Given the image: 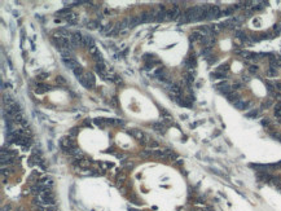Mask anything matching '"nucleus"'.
Here are the masks:
<instances>
[{"label":"nucleus","instance_id":"nucleus-47","mask_svg":"<svg viewBox=\"0 0 281 211\" xmlns=\"http://www.w3.org/2000/svg\"><path fill=\"white\" fill-rule=\"evenodd\" d=\"M269 124H271V120L268 119V118H263V119H262V126H264V127H268Z\"/></svg>","mask_w":281,"mask_h":211},{"label":"nucleus","instance_id":"nucleus-7","mask_svg":"<svg viewBox=\"0 0 281 211\" xmlns=\"http://www.w3.org/2000/svg\"><path fill=\"white\" fill-rule=\"evenodd\" d=\"M170 95H171V97H174L175 101L177 99H180V96H181V88H180L179 84H172L171 88H170Z\"/></svg>","mask_w":281,"mask_h":211},{"label":"nucleus","instance_id":"nucleus-51","mask_svg":"<svg viewBox=\"0 0 281 211\" xmlns=\"http://www.w3.org/2000/svg\"><path fill=\"white\" fill-rule=\"evenodd\" d=\"M149 146H152V148H158V143H156V141H149Z\"/></svg>","mask_w":281,"mask_h":211},{"label":"nucleus","instance_id":"nucleus-27","mask_svg":"<svg viewBox=\"0 0 281 211\" xmlns=\"http://www.w3.org/2000/svg\"><path fill=\"white\" fill-rule=\"evenodd\" d=\"M225 97H227V99H228V101H231V102H236L237 100H240V99H238V95H237V93H234L233 91H232L231 93H228V95H227Z\"/></svg>","mask_w":281,"mask_h":211},{"label":"nucleus","instance_id":"nucleus-30","mask_svg":"<svg viewBox=\"0 0 281 211\" xmlns=\"http://www.w3.org/2000/svg\"><path fill=\"white\" fill-rule=\"evenodd\" d=\"M258 114H259V110L253 109V110H250V112H247L245 115H246V118H255V117H258Z\"/></svg>","mask_w":281,"mask_h":211},{"label":"nucleus","instance_id":"nucleus-9","mask_svg":"<svg viewBox=\"0 0 281 211\" xmlns=\"http://www.w3.org/2000/svg\"><path fill=\"white\" fill-rule=\"evenodd\" d=\"M61 146H62V149H71V148H75V143H74V140H71V137L69 136V137H62L60 141Z\"/></svg>","mask_w":281,"mask_h":211},{"label":"nucleus","instance_id":"nucleus-23","mask_svg":"<svg viewBox=\"0 0 281 211\" xmlns=\"http://www.w3.org/2000/svg\"><path fill=\"white\" fill-rule=\"evenodd\" d=\"M202 38H203V35L197 30V31L192 32V35H190V42H192V40H193V42H194V40H196V42H201Z\"/></svg>","mask_w":281,"mask_h":211},{"label":"nucleus","instance_id":"nucleus-17","mask_svg":"<svg viewBox=\"0 0 281 211\" xmlns=\"http://www.w3.org/2000/svg\"><path fill=\"white\" fill-rule=\"evenodd\" d=\"M183 80H184V83L187 84V86H190V84L194 82V74L193 73H188L184 75V78H183Z\"/></svg>","mask_w":281,"mask_h":211},{"label":"nucleus","instance_id":"nucleus-16","mask_svg":"<svg viewBox=\"0 0 281 211\" xmlns=\"http://www.w3.org/2000/svg\"><path fill=\"white\" fill-rule=\"evenodd\" d=\"M152 127H153V130L157 131V132H165V130H166V126H165L162 122H154L153 124H152Z\"/></svg>","mask_w":281,"mask_h":211},{"label":"nucleus","instance_id":"nucleus-53","mask_svg":"<svg viewBox=\"0 0 281 211\" xmlns=\"http://www.w3.org/2000/svg\"><path fill=\"white\" fill-rule=\"evenodd\" d=\"M83 124H84V126H87V127H91V120H89V119H86V120L83 122Z\"/></svg>","mask_w":281,"mask_h":211},{"label":"nucleus","instance_id":"nucleus-18","mask_svg":"<svg viewBox=\"0 0 281 211\" xmlns=\"http://www.w3.org/2000/svg\"><path fill=\"white\" fill-rule=\"evenodd\" d=\"M48 89H52V87L45 86V84H39V86L37 87V89H35V93L42 95V93H44V92H47Z\"/></svg>","mask_w":281,"mask_h":211},{"label":"nucleus","instance_id":"nucleus-43","mask_svg":"<svg viewBox=\"0 0 281 211\" xmlns=\"http://www.w3.org/2000/svg\"><path fill=\"white\" fill-rule=\"evenodd\" d=\"M206 60H207L209 65H213L214 62H216V61H218V57H215V56H210V57H207Z\"/></svg>","mask_w":281,"mask_h":211},{"label":"nucleus","instance_id":"nucleus-35","mask_svg":"<svg viewBox=\"0 0 281 211\" xmlns=\"http://www.w3.org/2000/svg\"><path fill=\"white\" fill-rule=\"evenodd\" d=\"M56 82H57V84H61V86H65V84H66V79L64 78L62 75L56 76Z\"/></svg>","mask_w":281,"mask_h":211},{"label":"nucleus","instance_id":"nucleus-24","mask_svg":"<svg viewBox=\"0 0 281 211\" xmlns=\"http://www.w3.org/2000/svg\"><path fill=\"white\" fill-rule=\"evenodd\" d=\"M92 163V161L91 159H87V158H83V159H81V161L78 162V164H79V167H82V168H87V167H89V164Z\"/></svg>","mask_w":281,"mask_h":211},{"label":"nucleus","instance_id":"nucleus-39","mask_svg":"<svg viewBox=\"0 0 281 211\" xmlns=\"http://www.w3.org/2000/svg\"><path fill=\"white\" fill-rule=\"evenodd\" d=\"M247 70H249V73H250V74H257V73H258V70H259V68H258L257 65H250Z\"/></svg>","mask_w":281,"mask_h":211},{"label":"nucleus","instance_id":"nucleus-41","mask_svg":"<svg viewBox=\"0 0 281 211\" xmlns=\"http://www.w3.org/2000/svg\"><path fill=\"white\" fill-rule=\"evenodd\" d=\"M267 75L268 76H276V75H277V70H276V69H272V68H268Z\"/></svg>","mask_w":281,"mask_h":211},{"label":"nucleus","instance_id":"nucleus-49","mask_svg":"<svg viewBox=\"0 0 281 211\" xmlns=\"http://www.w3.org/2000/svg\"><path fill=\"white\" fill-rule=\"evenodd\" d=\"M241 87H242L241 83H234L233 87H232V89H241Z\"/></svg>","mask_w":281,"mask_h":211},{"label":"nucleus","instance_id":"nucleus-4","mask_svg":"<svg viewBox=\"0 0 281 211\" xmlns=\"http://www.w3.org/2000/svg\"><path fill=\"white\" fill-rule=\"evenodd\" d=\"M181 12L177 7H174L171 11H167V20H172V21H177L181 18Z\"/></svg>","mask_w":281,"mask_h":211},{"label":"nucleus","instance_id":"nucleus-11","mask_svg":"<svg viewBox=\"0 0 281 211\" xmlns=\"http://www.w3.org/2000/svg\"><path fill=\"white\" fill-rule=\"evenodd\" d=\"M128 135L133 136L139 141H143L145 139V135H144V132L141 130H131V131H128Z\"/></svg>","mask_w":281,"mask_h":211},{"label":"nucleus","instance_id":"nucleus-40","mask_svg":"<svg viewBox=\"0 0 281 211\" xmlns=\"http://www.w3.org/2000/svg\"><path fill=\"white\" fill-rule=\"evenodd\" d=\"M110 80L114 82L115 84H122V83H123V79L121 78V76H118V75H114L112 79H110Z\"/></svg>","mask_w":281,"mask_h":211},{"label":"nucleus","instance_id":"nucleus-52","mask_svg":"<svg viewBox=\"0 0 281 211\" xmlns=\"http://www.w3.org/2000/svg\"><path fill=\"white\" fill-rule=\"evenodd\" d=\"M275 87H276V89L281 91V80H280V82H276V83H275Z\"/></svg>","mask_w":281,"mask_h":211},{"label":"nucleus","instance_id":"nucleus-29","mask_svg":"<svg viewBox=\"0 0 281 211\" xmlns=\"http://www.w3.org/2000/svg\"><path fill=\"white\" fill-rule=\"evenodd\" d=\"M93 122H95V124L101 127V128H104L105 124H106V120H105L104 118H96V119H93Z\"/></svg>","mask_w":281,"mask_h":211},{"label":"nucleus","instance_id":"nucleus-48","mask_svg":"<svg viewBox=\"0 0 281 211\" xmlns=\"http://www.w3.org/2000/svg\"><path fill=\"white\" fill-rule=\"evenodd\" d=\"M271 104H272V100H267V101H264L262 104V108H268L271 106Z\"/></svg>","mask_w":281,"mask_h":211},{"label":"nucleus","instance_id":"nucleus-34","mask_svg":"<svg viewBox=\"0 0 281 211\" xmlns=\"http://www.w3.org/2000/svg\"><path fill=\"white\" fill-rule=\"evenodd\" d=\"M24 119H25V118H24V115H22V113H20V114H17L16 117L13 118V122L14 123H22V122H24Z\"/></svg>","mask_w":281,"mask_h":211},{"label":"nucleus","instance_id":"nucleus-38","mask_svg":"<svg viewBox=\"0 0 281 211\" xmlns=\"http://www.w3.org/2000/svg\"><path fill=\"white\" fill-rule=\"evenodd\" d=\"M83 74H84V71H83V69H82L81 66H79V68H77L75 70H74V75H75L77 78H79V76H82V75H83Z\"/></svg>","mask_w":281,"mask_h":211},{"label":"nucleus","instance_id":"nucleus-20","mask_svg":"<svg viewBox=\"0 0 281 211\" xmlns=\"http://www.w3.org/2000/svg\"><path fill=\"white\" fill-rule=\"evenodd\" d=\"M57 34H58V37H60V38H68V39H69V37L71 38L73 32H70L69 30H66V29H58Z\"/></svg>","mask_w":281,"mask_h":211},{"label":"nucleus","instance_id":"nucleus-31","mask_svg":"<svg viewBox=\"0 0 281 211\" xmlns=\"http://www.w3.org/2000/svg\"><path fill=\"white\" fill-rule=\"evenodd\" d=\"M211 51H213V48H211V47H205L201 53H202V56L205 58H207V57H210V56H211Z\"/></svg>","mask_w":281,"mask_h":211},{"label":"nucleus","instance_id":"nucleus-5","mask_svg":"<svg viewBox=\"0 0 281 211\" xmlns=\"http://www.w3.org/2000/svg\"><path fill=\"white\" fill-rule=\"evenodd\" d=\"M183 65H184L187 69L196 68V65H197V58H196L194 53H193V55H189L188 57H185V60L183 61Z\"/></svg>","mask_w":281,"mask_h":211},{"label":"nucleus","instance_id":"nucleus-12","mask_svg":"<svg viewBox=\"0 0 281 211\" xmlns=\"http://www.w3.org/2000/svg\"><path fill=\"white\" fill-rule=\"evenodd\" d=\"M154 75H156L157 78H159V79H163V80H166V82H170L169 80V76H167V74H166V70H165L163 68H158V69H157V70L154 71Z\"/></svg>","mask_w":281,"mask_h":211},{"label":"nucleus","instance_id":"nucleus-46","mask_svg":"<svg viewBox=\"0 0 281 211\" xmlns=\"http://www.w3.org/2000/svg\"><path fill=\"white\" fill-rule=\"evenodd\" d=\"M275 117L277 118L278 122H281V109H275Z\"/></svg>","mask_w":281,"mask_h":211},{"label":"nucleus","instance_id":"nucleus-32","mask_svg":"<svg viewBox=\"0 0 281 211\" xmlns=\"http://www.w3.org/2000/svg\"><path fill=\"white\" fill-rule=\"evenodd\" d=\"M228 70H229V64H223V65H220L216 69V71H220V73H227Z\"/></svg>","mask_w":281,"mask_h":211},{"label":"nucleus","instance_id":"nucleus-44","mask_svg":"<svg viewBox=\"0 0 281 211\" xmlns=\"http://www.w3.org/2000/svg\"><path fill=\"white\" fill-rule=\"evenodd\" d=\"M48 75H49L48 73H42L40 75H38V76H37V79H38V80H44V79H47V78H48Z\"/></svg>","mask_w":281,"mask_h":211},{"label":"nucleus","instance_id":"nucleus-2","mask_svg":"<svg viewBox=\"0 0 281 211\" xmlns=\"http://www.w3.org/2000/svg\"><path fill=\"white\" fill-rule=\"evenodd\" d=\"M206 20H214L221 16V11L218 5H209L206 9Z\"/></svg>","mask_w":281,"mask_h":211},{"label":"nucleus","instance_id":"nucleus-54","mask_svg":"<svg viewBox=\"0 0 281 211\" xmlns=\"http://www.w3.org/2000/svg\"><path fill=\"white\" fill-rule=\"evenodd\" d=\"M249 80H250L249 76H244V82H249Z\"/></svg>","mask_w":281,"mask_h":211},{"label":"nucleus","instance_id":"nucleus-33","mask_svg":"<svg viewBox=\"0 0 281 211\" xmlns=\"http://www.w3.org/2000/svg\"><path fill=\"white\" fill-rule=\"evenodd\" d=\"M234 12V8L232 7V8H227L224 9V11H221V16H232Z\"/></svg>","mask_w":281,"mask_h":211},{"label":"nucleus","instance_id":"nucleus-28","mask_svg":"<svg viewBox=\"0 0 281 211\" xmlns=\"http://www.w3.org/2000/svg\"><path fill=\"white\" fill-rule=\"evenodd\" d=\"M69 14H70V9L69 8H64V9H61V11H58L57 13H56V16H60V17H68Z\"/></svg>","mask_w":281,"mask_h":211},{"label":"nucleus","instance_id":"nucleus-50","mask_svg":"<svg viewBox=\"0 0 281 211\" xmlns=\"http://www.w3.org/2000/svg\"><path fill=\"white\" fill-rule=\"evenodd\" d=\"M97 52H99V51H97V48H96V47H92L91 49H89V53H91L92 56H93V55H96Z\"/></svg>","mask_w":281,"mask_h":211},{"label":"nucleus","instance_id":"nucleus-26","mask_svg":"<svg viewBox=\"0 0 281 211\" xmlns=\"http://www.w3.org/2000/svg\"><path fill=\"white\" fill-rule=\"evenodd\" d=\"M99 26H100L99 20H96V21H89L88 24H87V27H88V29H91V30H96V29H99Z\"/></svg>","mask_w":281,"mask_h":211},{"label":"nucleus","instance_id":"nucleus-42","mask_svg":"<svg viewBox=\"0 0 281 211\" xmlns=\"http://www.w3.org/2000/svg\"><path fill=\"white\" fill-rule=\"evenodd\" d=\"M109 104L112 105V106H114V108H118V99H117V96L112 97V99H110V101H109Z\"/></svg>","mask_w":281,"mask_h":211},{"label":"nucleus","instance_id":"nucleus-6","mask_svg":"<svg viewBox=\"0 0 281 211\" xmlns=\"http://www.w3.org/2000/svg\"><path fill=\"white\" fill-rule=\"evenodd\" d=\"M216 89H218L220 93H223L224 96H227L228 93H231L233 89H232V87L229 86L227 82H221V83H219V84H216Z\"/></svg>","mask_w":281,"mask_h":211},{"label":"nucleus","instance_id":"nucleus-15","mask_svg":"<svg viewBox=\"0 0 281 211\" xmlns=\"http://www.w3.org/2000/svg\"><path fill=\"white\" fill-rule=\"evenodd\" d=\"M233 105L237 108V109L244 110V109H246V108L249 106V102H247V101H244V100L240 99V100H237L236 102H233Z\"/></svg>","mask_w":281,"mask_h":211},{"label":"nucleus","instance_id":"nucleus-25","mask_svg":"<svg viewBox=\"0 0 281 211\" xmlns=\"http://www.w3.org/2000/svg\"><path fill=\"white\" fill-rule=\"evenodd\" d=\"M211 78L213 79H224L227 78V73H220V71H215V73H211Z\"/></svg>","mask_w":281,"mask_h":211},{"label":"nucleus","instance_id":"nucleus-22","mask_svg":"<svg viewBox=\"0 0 281 211\" xmlns=\"http://www.w3.org/2000/svg\"><path fill=\"white\" fill-rule=\"evenodd\" d=\"M66 21H68L69 25H77L78 24V20H77V14L75 13H70L68 17H66Z\"/></svg>","mask_w":281,"mask_h":211},{"label":"nucleus","instance_id":"nucleus-13","mask_svg":"<svg viewBox=\"0 0 281 211\" xmlns=\"http://www.w3.org/2000/svg\"><path fill=\"white\" fill-rule=\"evenodd\" d=\"M64 61V64H65L66 66H68L69 69H71V70H75L77 68H79V64H78V61L77 60H74V58H68V60H62Z\"/></svg>","mask_w":281,"mask_h":211},{"label":"nucleus","instance_id":"nucleus-10","mask_svg":"<svg viewBox=\"0 0 281 211\" xmlns=\"http://www.w3.org/2000/svg\"><path fill=\"white\" fill-rule=\"evenodd\" d=\"M165 20H167V11L161 5V9L156 13V21L162 22V21H165Z\"/></svg>","mask_w":281,"mask_h":211},{"label":"nucleus","instance_id":"nucleus-19","mask_svg":"<svg viewBox=\"0 0 281 211\" xmlns=\"http://www.w3.org/2000/svg\"><path fill=\"white\" fill-rule=\"evenodd\" d=\"M128 21H130V27H135V26H137L139 24H143V22H141L140 16L131 17V18H128Z\"/></svg>","mask_w":281,"mask_h":211},{"label":"nucleus","instance_id":"nucleus-1","mask_svg":"<svg viewBox=\"0 0 281 211\" xmlns=\"http://www.w3.org/2000/svg\"><path fill=\"white\" fill-rule=\"evenodd\" d=\"M78 80L88 89L95 88V84H96V82H95V76H93V74H92V73H84L82 76H79Z\"/></svg>","mask_w":281,"mask_h":211},{"label":"nucleus","instance_id":"nucleus-36","mask_svg":"<svg viewBox=\"0 0 281 211\" xmlns=\"http://www.w3.org/2000/svg\"><path fill=\"white\" fill-rule=\"evenodd\" d=\"M280 32H281V22H278V24H276L275 26H273V34L278 35Z\"/></svg>","mask_w":281,"mask_h":211},{"label":"nucleus","instance_id":"nucleus-45","mask_svg":"<svg viewBox=\"0 0 281 211\" xmlns=\"http://www.w3.org/2000/svg\"><path fill=\"white\" fill-rule=\"evenodd\" d=\"M78 132H79V130H78V128H75V127H74V128H71V130H70V132H69V135H70L71 137H74V136H77V135H78Z\"/></svg>","mask_w":281,"mask_h":211},{"label":"nucleus","instance_id":"nucleus-14","mask_svg":"<svg viewBox=\"0 0 281 211\" xmlns=\"http://www.w3.org/2000/svg\"><path fill=\"white\" fill-rule=\"evenodd\" d=\"M201 43H202L205 47H211V45L215 43V39H214V37H203L202 39H201Z\"/></svg>","mask_w":281,"mask_h":211},{"label":"nucleus","instance_id":"nucleus-3","mask_svg":"<svg viewBox=\"0 0 281 211\" xmlns=\"http://www.w3.org/2000/svg\"><path fill=\"white\" fill-rule=\"evenodd\" d=\"M70 39H71V42H73L74 47H82V45H84V35H82L79 31L73 32Z\"/></svg>","mask_w":281,"mask_h":211},{"label":"nucleus","instance_id":"nucleus-37","mask_svg":"<svg viewBox=\"0 0 281 211\" xmlns=\"http://www.w3.org/2000/svg\"><path fill=\"white\" fill-rule=\"evenodd\" d=\"M93 58H95V61H96L97 64H101V62H104V60H102V55L100 52H97L96 55H93Z\"/></svg>","mask_w":281,"mask_h":211},{"label":"nucleus","instance_id":"nucleus-21","mask_svg":"<svg viewBox=\"0 0 281 211\" xmlns=\"http://www.w3.org/2000/svg\"><path fill=\"white\" fill-rule=\"evenodd\" d=\"M84 45H86V47H88L89 49H91L92 47H95V40L92 39L89 35H84Z\"/></svg>","mask_w":281,"mask_h":211},{"label":"nucleus","instance_id":"nucleus-8","mask_svg":"<svg viewBox=\"0 0 281 211\" xmlns=\"http://www.w3.org/2000/svg\"><path fill=\"white\" fill-rule=\"evenodd\" d=\"M140 18H141V22H143V24L156 21V13H154V12H144V13H141Z\"/></svg>","mask_w":281,"mask_h":211}]
</instances>
